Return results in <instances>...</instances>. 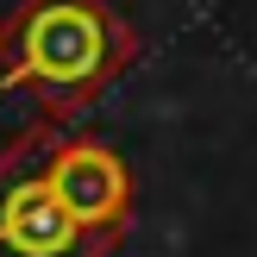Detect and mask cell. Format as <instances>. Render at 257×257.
Returning <instances> with one entry per match:
<instances>
[{
	"mask_svg": "<svg viewBox=\"0 0 257 257\" xmlns=\"http://www.w3.org/2000/svg\"><path fill=\"white\" fill-rule=\"evenodd\" d=\"M132 57L138 38L107 0H19L0 19V94H32L44 125L94 107Z\"/></svg>",
	"mask_w": 257,
	"mask_h": 257,
	"instance_id": "obj_1",
	"label": "cell"
},
{
	"mask_svg": "<svg viewBox=\"0 0 257 257\" xmlns=\"http://www.w3.org/2000/svg\"><path fill=\"white\" fill-rule=\"evenodd\" d=\"M50 132L57 125H38L32 138H19L0 157V257H107L113 238L82 232L38 170Z\"/></svg>",
	"mask_w": 257,
	"mask_h": 257,
	"instance_id": "obj_2",
	"label": "cell"
},
{
	"mask_svg": "<svg viewBox=\"0 0 257 257\" xmlns=\"http://www.w3.org/2000/svg\"><path fill=\"white\" fill-rule=\"evenodd\" d=\"M38 170H44L50 195L63 201V213L82 232L119 245L125 220H132V170H125V157L113 145H100L88 132H50Z\"/></svg>",
	"mask_w": 257,
	"mask_h": 257,
	"instance_id": "obj_3",
	"label": "cell"
}]
</instances>
